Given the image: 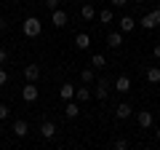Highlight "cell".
Returning <instances> with one entry per match:
<instances>
[{"label": "cell", "mask_w": 160, "mask_h": 150, "mask_svg": "<svg viewBox=\"0 0 160 150\" xmlns=\"http://www.w3.org/2000/svg\"><path fill=\"white\" fill-rule=\"evenodd\" d=\"M22 32L27 35V38H38V35L43 32V22H40L38 16H27L22 22Z\"/></svg>", "instance_id": "1"}, {"label": "cell", "mask_w": 160, "mask_h": 150, "mask_svg": "<svg viewBox=\"0 0 160 150\" xmlns=\"http://www.w3.org/2000/svg\"><path fill=\"white\" fill-rule=\"evenodd\" d=\"M109 86H112L109 78H99V81H96V88H93V97H96L99 102H104V99L109 97Z\"/></svg>", "instance_id": "2"}, {"label": "cell", "mask_w": 160, "mask_h": 150, "mask_svg": "<svg viewBox=\"0 0 160 150\" xmlns=\"http://www.w3.org/2000/svg\"><path fill=\"white\" fill-rule=\"evenodd\" d=\"M51 24H53L56 29L67 27V24H69V16H67V11H64V8H56V11H51Z\"/></svg>", "instance_id": "3"}, {"label": "cell", "mask_w": 160, "mask_h": 150, "mask_svg": "<svg viewBox=\"0 0 160 150\" xmlns=\"http://www.w3.org/2000/svg\"><path fill=\"white\" fill-rule=\"evenodd\" d=\"M139 24H142L144 29H155V27H160V13H158V11H149V13H144Z\"/></svg>", "instance_id": "4"}, {"label": "cell", "mask_w": 160, "mask_h": 150, "mask_svg": "<svg viewBox=\"0 0 160 150\" xmlns=\"http://www.w3.org/2000/svg\"><path fill=\"white\" fill-rule=\"evenodd\" d=\"M38 86H35V83L32 81H27V86H24L22 88V99H24V102H38Z\"/></svg>", "instance_id": "5"}, {"label": "cell", "mask_w": 160, "mask_h": 150, "mask_svg": "<svg viewBox=\"0 0 160 150\" xmlns=\"http://www.w3.org/2000/svg\"><path fill=\"white\" fill-rule=\"evenodd\" d=\"M40 137L43 139H53L56 137V123L53 121H43L40 123Z\"/></svg>", "instance_id": "6"}, {"label": "cell", "mask_w": 160, "mask_h": 150, "mask_svg": "<svg viewBox=\"0 0 160 150\" xmlns=\"http://www.w3.org/2000/svg\"><path fill=\"white\" fill-rule=\"evenodd\" d=\"M131 113H133V107L128 102H120L118 107H115V118H120V121H126V118H131Z\"/></svg>", "instance_id": "7"}, {"label": "cell", "mask_w": 160, "mask_h": 150, "mask_svg": "<svg viewBox=\"0 0 160 150\" xmlns=\"http://www.w3.org/2000/svg\"><path fill=\"white\" fill-rule=\"evenodd\" d=\"M118 27H120V32H131V29L136 27V19L126 13V16H120V19H118Z\"/></svg>", "instance_id": "8"}, {"label": "cell", "mask_w": 160, "mask_h": 150, "mask_svg": "<svg viewBox=\"0 0 160 150\" xmlns=\"http://www.w3.org/2000/svg\"><path fill=\"white\" fill-rule=\"evenodd\" d=\"M64 115H67V118H78L80 115V102H78V99H75V102L67 99V104H64Z\"/></svg>", "instance_id": "9"}, {"label": "cell", "mask_w": 160, "mask_h": 150, "mask_svg": "<svg viewBox=\"0 0 160 150\" xmlns=\"http://www.w3.org/2000/svg\"><path fill=\"white\" fill-rule=\"evenodd\" d=\"M115 91L128 94V91H131V78H128V75H120L118 81H115Z\"/></svg>", "instance_id": "10"}, {"label": "cell", "mask_w": 160, "mask_h": 150, "mask_svg": "<svg viewBox=\"0 0 160 150\" xmlns=\"http://www.w3.org/2000/svg\"><path fill=\"white\" fill-rule=\"evenodd\" d=\"M11 129H13V134H16L19 139H24V137H27V134H29V123H27V121H22V118H19V121L13 123Z\"/></svg>", "instance_id": "11"}, {"label": "cell", "mask_w": 160, "mask_h": 150, "mask_svg": "<svg viewBox=\"0 0 160 150\" xmlns=\"http://www.w3.org/2000/svg\"><path fill=\"white\" fill-rule=\"evenodd\" d=\"M24 78L32 81V83H38V78H40V64H27V67H24Z\"/></svg>", "instance_id": "12"}, {"label": "cell", "mask_w": 160, "mask_h": 150, "mask_svg": "<svg viewBox=\"0 0 160 150\" xmlns=\"http://www.w3.org/2000/svg\"><path fill=\"white\" fill-rule=\"evenodd\" d=\"M75 46H78L80 51H86V48L91 46V35H88V32H78V35H75Z\"/></svg>", "instance_id": "13"}, {"label": "cell", "mask_w": 160, "mask_h": 150, "mask_svg": "<svg viewBox=\"0 0 160 150\" xmlns=\"http://www.w3.org/2000/svg\"><path fill=\"white\" fill-rule=\"evenodd\" d=\"M80 16L86 19V22L96 19V8H93V3H83V6H80Z\"/></svg>", "instance_id": "14"}, {"label": "cell", "mask_w": 160, "mask_h": 150, "mask_svg": "<svg viewBox=\"0 0 160 150\" xmlns=\"http://www.w3.org/2000/svg\"><path fill=\"white\" fill-rule=\"evenodd\" d=\"M136 121H139L142 129H149L152 126V113H149V110H142V113H136Z\"/></svg>", "instance_id": "15"}, {"label": "cell", "mask_w": 160, "mask_h": 150, "mask_svg": "<svg viewBox=\"0 0 160 150\" xmlns=\"http://www.w3.org/2000/svg\"><path fill=\"white\" fill-rule=\"evenodd\" d=\"M107 46H109V48H120V46H123V32H120V29L107 35Z\"/></svg>", "instance_id": "16"}, {"label": "cell", "mask_w": 160, "mask_h": 150, "mask_svg": "<svg viewBox=\"0 0 160 150\" xmlns=\"http://www.w3.org/2000/svg\"><path fill=\"white\" fill-rule=\"evenodd\" d=\"M75 99H78L80 104H83V102H88V99H91V88H88V86H80V88H75Z\"/></svg>", "instance_id": "17"}, {"label": "cell", "mask_w": 160, "mask_h": 150, "mask_svg": "<svg viewBox=\"0 0 160 150\" xmlns=\"http://www.w3.org/2000/svg\"><path fill=\"white\" fill-rule=\"evenodd\" d=\"M59 97H62L64 102H67V99H75V86L72 83H64V86L59 88Z\"/></svg>", "instance_id": "18"}, {"label": "cell", "mask_w": 160, "mask_h": 150, "mask_svg": "<svg viewBox=\"0 0 160 150\" xmlns=\"http://www.w3.org/2000/svg\"><path fill=\"white\" fill-rule=\"evenodd\" d=\"M93 81H96V75H93V70H91V67L80 70V83H86V86H88V83H93Z\"/></svg>", "instance_id": "19"}, {"label": "cell", "mask_w": 160, "mask_h": 150, "mask_svg": "<svg viewBox=\"0 0 160 150\" xmlns=\"http://www.w3.org/2000/svg\"><path fill=\"white\" fill-rule=\"evenodd\" d=\"M104 64H107V56H104V54H93V56H91V67L102 70Z\"/></svg>", "instance_id": "20"}, {"label": "cell", "mask_w": 160, "mask_h": 150, "mask_svg": "<svg viewBox=\"0 0 160 150\" xmlns=\"http://www.w3.org/2000/svg\"><path fill=\"white\" fill-rule=\"evenodd\" d=\"M147 81L149 83H160V67H147Z\"/></svg>", "instance_id": "21"}, {"label": "cell", "mask_w": 160, "mask_h": 150, "mask_svg": "<svg viewBox=\"0 0 160 150\" xmlns=\"http://www.w3.org/2000/svg\"><path fill=\"white\" fill-rule=\"evenodd\" d=\"M99 22H102V24L112 22V8H102V11H99Z\"/></svg>", "instance_id": "22"}, {"label": "cell", "mask_w": 160, "mask_h": 150, "mask_svg": "<svg viewBox=\"0 0 160 150\" xmlns=\"http://www.w3.org/2000/svg\"><path fill=\"white\" fill-rule=\"evenodd\" d=\"M128 145H131V142H128L126 137H118V139H115V147H118V150H126Z\"/></svg>", "instance_id": "23"}, {"label": "cell", "mask_w": 160, "mask_h": 150, "mask_svg": "<svg viewBox=\"0 0 160 150\" xmlns=\"http://www.w3.org/2000/svg\"><path fill=\"white\" fill-rule=\"evenodd\" d=\"M8 115H11V107L8 104H0V121H6Z\"/></svg>", "instance_id": "24"}, {"label": "cell", "mask_w": 160, "mask_h": 150, "mask_svg": "<svg viewBox=\"0 0 160 150\" xmlns=\"http://www.w3.org/2000/svg\"><path fill=\"white\" fill-rule=\"evenodd\" d=\"M43 3H46L48 11H56V8H59V0H43Z\"/></svg>", "instance_id": "25"}, {"label": "cell", "mask_w": 160, "mask_h": 150, "mask_svg": "<svg viewBox=\"0 0 160 150\" xmlns=\"http://www.w3.org/2000/svg\"><path fill=\"white\" fill-rule=\"evenodd\" d=\"M8 83V72H6V67H0V86H6Z\"/></svg>", "instance_id": "26"}, {"label": "cell", "mask_w": 160, "mask_h": 150, "mask_svg": "<svg viewBox=\"0 0 160 150\" xmlns=\"http://www.w3.org/2000/svg\"><path fill=\"white\" fill-rule=\"evenodd\" d=\"M8 62V48H0V67Z\"/></svg>", "instance_id": "27"}, {"label": "cell", "mask_w": 160, "mask_h": 150, "mask_svg": "<svg viewBox=\"0 0 160 150\" xmlns=\"http://www.w3.org/2000/svg\"><path fill=\"white\" fill-rule=\"evenodd\" d=\"M126 3H128V0H109V6H112V8H123Z\"/></svg>", "instance_id": "28"}, {"label": "cell", "mask_w": 160, "mask_h": 150, "mask_svg": "<svg viewBox=\"0 0 160 150\" xmlns=\"http://www.w3.org/2000/svg\"><path fill=\"white\" fill-rule=\"evenodd\" d=\"M152 56H155V59H160V43H155V48H152Z\"/></svg>", "instance_id": "29"}, {"label": "cell", "mask_w": 160, "mask_h": 150, "mask_svg": "<svg viewBox=\"0 0 160 150\" xmlns=\"http://www.w3.org/2000/svg\"><path fill=\"white\" fill-rule=\"evenodd\" d=\"M8 29V19H0V32H6Z\"/></svg>", "instance_id": "30"}, {"label": "cell", "mask_w": 160, "mask_h": 150, "mask_svg": "<svg viewBox=\"0 0 160 150\" xmlns=\"http://www.w3.org/2000/svg\"><path fill=\"white\" fill-rule=\"evenodd\" d=\"M155 137H158V142H160V129H158V131H155Z\"/></svg>", "instance_id": "31"}, {"label": "cell", "mask_w": 160, "mask_h": 150, "mask_svg": "<svg viewBox=\"0 0 160 150\" xmlns=\"http://www.w3.org/2000/svg\"><path fill=\"white\" fill-rule=\"evenodd\" d=\"M11 3H16V6H19V3H22V0H11Z\"/></svg>", "instance_id": "32"}, {"label": "cell", "mask_w": 160, "mask_h": 150, "mask_svg": "<svg viewBox=\"0 0 160 150\" xmlns=\"http://www.w3.org/2000/svg\"><path fill=\"white\" fill-rule=\"evenodd\" d=\"M155 11H158V13H160V3H158V8H155Z\"/></svg>", "instance_id": "33"}, {"label": "cell", "mask_w": 160, "mask_h": 150, "mask_svg": "<svg viewBox=\"0 0 160 150\" xmlns=\"http://www.w3.org/2000/svg\"><path fill=\"white\" fill-rule=\"evenodd\" d=\"M136 3H144V0H136Z\"/></svg>", "instance_id": "34"}]
</instances>
